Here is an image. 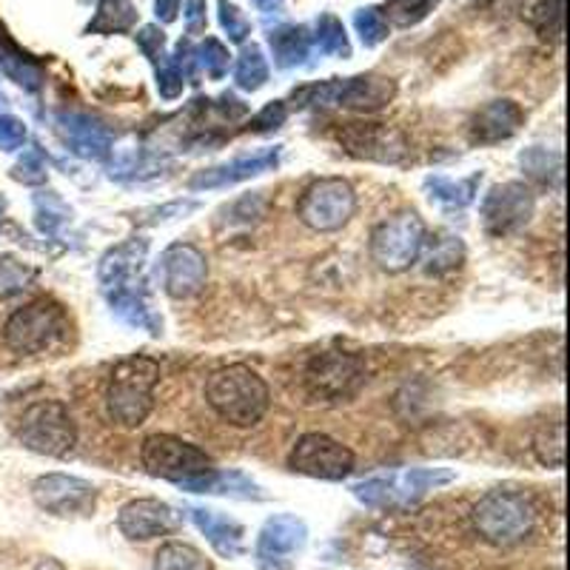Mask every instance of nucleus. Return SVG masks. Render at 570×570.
I'll return each instance as SVG.
<instances>
[{
	"instance_id": "41",
	"label": "nucleus",
	"mask_w": 570,
	"mask_h": 570,
	"mask_svg": "<svg viewBox=\"0 0 570 570\" xmlns=\"http://www.w3.org/2000/svg\"><path fill=\"white\" fill-rule=\"evenodd\" d=\"M183 86H186V75L180 71V66L175 60L163 58L157 63V91H160V98L177 100L183 95Z\"/></svg>"
},
{
	"instance_id": "27",
	"label": "nucleus",
	"mask_w": 570,
	"mask_h": 570,
	"mask_svg": "<svg viewBox=\"0 0 570 570\" xmlns=\"http://www.w3.org/2000/svg\"><path fill=\"white\" fill-rule=\"evenodd\" d=\"M272 43L274 63L279 69H292V66L305 63L308 52H312V35L305 27H279L268 35Z\"/></svg>"
},
{
	"instance_id": "13",
	"label": "nucleus",
	"mask_w": 570,
	"mask_h": 570,
	"mask_svg": "<svg viewBox=\"0 0 570 570\" xmlns=\"http://www.w3.org/2000/svg\"><path fill=\"white\" fill-rule=\"evenodd\" d=\"M533 212H537V191L528 183H499L482 200V228L491 237H508L522 232L533 220Z\"/></svg>"
},
{
	"instance_id": "12",
	"label": "nucleus",
	"mask_w": 570,
	"mask_h": 570,
	"mask_svg": "<svg viewBox=\"0 0 570 570\" xmlns=\"http://www.w3.org/2000/svg\"><path fill=\"white\" fill-rule=\"evenodd\" d=\"M140 462L151 476L171 482H186L214 468L212 456L203 448L191 445L175 434L146 436L140 445Z\"/></svg>"
},
{
	"instance_id": "48",
	"label": "nucleus",
	"mask_w": 570,
	"mask_h": 570,
	"mask_svg": "<svg viewBox=\"0 0 570 570\" xmlns=\"http://www.w3.org/2000/svg\"><path fill=\"white\" fill-rule=\"evenodd\" d=\"M180 7H183V0H155V14L163 20V23H171V20H177Z\"/></svg>"
},
{
	"instance_id": "40",
	"label": "nucleus",
	"mask_w": 570,
	"mask_h": 570,
	"mask_svg": "<svg viewBox=\"0 0 570 570\" xmlns=\"http://www.w3.org/2000/svg\"><path fill=\"white\" fill-rule=\"evenodd\" d=\"M46 175H49V171H46V160L43 155H40V149H29L27 155L14 163L12 169V180L23 183V186H43Z\"/></svg>"
},
{
	"instance_id": "19",
	"label": "nucleus",
	"mask_w": 570,
	"mask_h": 570,
	"mask_svg": "<svg viewBox=\"0 0 570 570\" xmlns=\"http://www.w3.org/2000/svg\"><path fill=\"white\" fill-rule=\"evenodd\" d=\"M180 525V517L171 505L160 499H131L117 513V528L131 542H149V539L166 537Z\"/></svg>"
},
{
	"instance_id": "47",
	"label": "nucleus",
	"mask_w": 570,
	"mask_h": 570,
	"mask_svg": "<svg viewBox=\"0 0 570 570\" xmlns=\"http://www.w3.org/2000/svg\"><path fill=\"white\" fill-rule=\"evenodd\" d=\"M217 109H220L223 117H228V120H237V117H243L248 111L246 104H240L237 98H232V95H223L220 104H217Z\"/></svg>"
},
{
	"instance_id": "45",
	"label": "nucleus",
	"mask_w": 570,
	"mask_h": 570,
	"mask_svg": "<svg viewBox=\"0 0 570 570\" xmlns=\"http://www.w3.org/2000/svg\"><path fill=\"white\" fill-rule=\"evenodd\" d=\"M285 117H288V106H285L283 100H274V104H268L266 109H263L257 117H254L252 129L254 131L279 129V126L285 124Z\"/></svg>"
},
{
	"instance_id": "28",
	"label": "nucleus",
	"mask_w": 570,
	"mask_h": 570,
	"mask_svg": "<svg viewBox=\"0 0 570 570\" xmlns=\"http://www.w3.org/2000/svg\"><path fill=\"white\" fill-rule=\"evenodd\" d=\"M533 456L544 468H564V422L562 416L557 420H542L533 431Z\"/></svg>"
},
{
	"instance_id": "8",
	"label": "nucleus",
	"mask_w": 570,
	"mask_h": 570,
	"mask_svg": "<svg viewBox=\"0 0 570 570\" xmlns=\"http://www.w3.org/2000/svg\"><path fill=\"white\" fill-rule=\"evenodd\" d=\"M396 83L383 75H356V78H331L325 83L305 86L294 91L297 109L303 106H340L351 111H380L394 100Z\"/></svg>"
},
{
	"instance_id": "44",
	"label": "nucleus",
	"mask_w": 570,
	"mask_h": 570,
	"mask_svg": "<svg viewBox=\"0 0 570 570\" xmlns=\"http://www.w3.org/2000/svg\"><path fill=\"white\" fill-rule=\"evenodd\" d=\"M137 46H140V52L151 60V63H160L166 55H163V46H166V35L160 32L157 27H142L137 32Z\"/></svg>"
},
{
	"instance_id": "38",
	"label": "nucleus",
	"mask_w": 570,
	"mask_h": 570,
	"mask_svg": "<svg viewBox=\"0 0 570 570\" xmlns=\"http://www.w3.org/2000/svg\"><path fill=\"white\" fill-rule=\"evenodd\" d=\"M562 0H542V3H537L531 12V23L533 29H537L542 38H551V40H559L562 38Z\"/></svg>"
},
{
	"instance_id": "5",
	"label": "nucleus",
	"mask_w": 570,
	"mask_h": 570,
	"mask_svg": "<svg viewBox=\"0 0 570 570\" xmlns=\"http://www.w3.org/2000/svg\"><path fill=\"white\" fill-rule=\"evenodd\" d=\"M71 320L58 299L40 297L27 303L3 325V343L20 356H35L52 351L69 340Z\"/></svg>"
},
{
	"instance_id": "6",
	"label": "nucleus",
	"mask_w": 570,
	"mask_h": 570,
	"mask_svg": "<svg viewBox=\"0 0 570 570\" xmlns=\"http://www.w3.org/2000/svg\"><path fill=\"white\" fill-rule=\"evenodd\" d=\"M368 383V365L360 354L348 351H323L308 360L303 371L305 394L312 402L340 405L351 402Z\"/></svg>"
},
{
	"instance_id": "35",
	"label": "nucleus",
	"mask_w": 570,
	"mask_h": 570,
	"mask_svg": "<svg viewBox=\"0 0 570 570\" xmlns=\"http://www.w3.org/2000/svg\"><path fill=\"white\" fill-rule=\"evenodd\" d=\"M69 206L55 191H40V195H35V223H38V228L46 237L60 234V228L69 223Z\"/></svg>"
},
{
	"instance_id": "30",
	"label": "nucleus",
	"mask_w": 570,
	"mask_h": 570,
	"mask_svg": "<svg viewBox=\"0 0 570 570\" xmlns=\"http://www.w3.org/2000/svg\"><path fill=\"white\" fill-rule=\"evenodd\" d=\"M465 263V246L454 234H436L434 243L428 246L425 254V272L440 277V274L456 272Z\"/></svg>"
},
{
	"instance_id": "20",
	"label": "nucleus",
	"mask_w": 570,
	"mask_h": 570,
	"mask_svg": "<svg viewBox=\"0 0 570 570\" xmlns=\"http://www.w3.org/2000/svg\"><path fill=\"white\" fill-rule=\"evenodd\" d=\"M58 124L71 155L83 157V160H106L111 155V146H115L111 131L95 117L80 115V111H63Z\"/></svg>"
},
{
	"instance_id": "10",
	"label": "nucleus",
	"mask_w": 570,
	"mask_h": 570,
	"mask_svg": "<svg viewBox=\"0 0 570 570\" xmlns=\"http://www.w3.org/2000/svg\"><path fill=\"white\" fill-rule=\"evenodd\" d=\"M425 248V223L420 214L400 212L371 232V259L389 274L409 272Z\"/></svg>"
},
{
	"instance_id": "39",
	"label": "nucleus",
	"mask_w": 570,
	"mask_h": 570,
	"mask_svg": "<svg viewBox=\"0 0 570 570\" xmlns=\"http://www.w3.org/2000/svg\"><path fill=\"white\" fill-rule=\"evenodd\" d=\"M354 27L365 46H376L389 38V18H385L383 9H376V7L360 9V12L354 14Z\"/></svg>"
},
{
	"instance_id": "33",
	"label": "nucleus",
	"mask_w": 570,
	"mask_h": 570,
	"mask_svg": "<svg viewBox=\"0 0 570 570\" xmlns=\"http://www.w3.org/2000/svg\"><path fill=\"white\" fill-rule=\"evenodd\" d=\"M35 279H38V268L35 266L12 257V254L0 257V299L18 297V294L29 292Z\"/></svg>"
},
{
	"instance_id": "31",
	"label": "nucleus",
	"mask_w": 570,
	"mask_h": 570,
	"mask_svg": "<svg viewBox=\"0 0 570 570\" xmlns=\"http://www.w3.org/2000/svg\"><path fill=\"white\" fill-rule=\"evenodd\" d=\"M137 9L131 0H100L98 14L89 23V32L95 35H120L135 27Z\"/></svg>"
},
{
	"instance_id": "15",
	"label": "nucleus",
	"mask_w": 570,
	"mask_h": 570,
	"mask_svg": "<svg viewBox=\"0 0 570 570\" xmlns=\"http://www.w3.org/2000/svg\"><path fill=\"white\" fill-rule=\"evenodd\" d=\"M308 544V525L294 513H277L263 525L257 544H254V559L259 570H294V559L305 551Z\"/></svg>"
},
{
	"instance_id": "26",
	"label": "nucleus",
	"mask_w": 570,
	"mask_h": 570,
	"mask_svg": "<svg viewBox=\"0 0 570 570\" xmlns=\"http://www.w3.org/2000/svg\"><path fill=\"white\" fill-rule=\"evenodd\" d=\"M480 183H482V171L465 177V180H451V177L434 175V177H428L425 188H428V195H431V200L440 203L442 208H448V212H462V208H468L473 200H476V188H480Z\"/></svg>"
},
{
	"instance_id": "37",
	"label": "nucleus",
	"mask_w": 570,
	"mask_h": 570,
	"mask_svg": "<svg viewBox=\"0 0 570 570\" xmlns=\"http://www.w3.org/2000/svg\"><path fill=\"white\" fill-rule=\"evenodd\" d=\"M195 63L200 66L212 80H223L226 78L228 63H232V55H228V49L217 38H206L195 49Z\"/></svg>"
},
{
	"instance_id": "49",
	"label": "nucleus",
	"mask_w": 570,
	"mask_h": 570,
	"mask_svg": "<svg viewBox=\"0 0 570 570\" xmlns=\"http://www.w3.org/2000/svg\"><path fill=\"white\" fill-rule=\"evenodd\" d=\"M254 3H257L259 12H277L283 7V0H254Z\"/></svg>"
},
{
	"instance_id": "7",
	"label": "nucleus",
	"mask_w": 570,
	"mask_h": 570,
	"mask_svg": "<svg viewBox=\"0 0 570 570\" xmlns=\"http://www.w3.org/2000/svg\"><path fill=\"white\" fill-rule=\"evenodd\" d=\"M456 473L451 468H405L371 476L351 488L363 505L368 508H409L420 502L428 491L454 482Z\"/></svg>"
},
{
	"instance_id": "17",
	"label": "nucleus",
	"mask_w": 570,
	"mask_h": 570,
	"mask_svg": "<svg viewBox=\"0 0 570 570\" xmlns=\"http://www.w3.org/2000/svg\"><path fill=\"white\" fill-rule=\"evenodd\" d=\"M32 497L38 508L52 517H86L95 511V502H98L95 485L69 473H46L35 480Z\"/></svg>"
},
{
	"instance_id": "23",
	"label": "nucleus",
	"mask_w": 570,
	"mask_h": 570,
	"mask_svg": "<svg viewBox=\"0 0 570 570\" xmlns=\"http://www.w3.org/2000/svg\"><path fill=\"white\" fill-rule=\"evenodd\" d=\"M188 519L195 522L197 531L208 539V544L223 559H237L246 553V528L237 519L226 517L220 511H212V508H191Z\"/></svg>"
},
{
	"instance_id": "21",
	"label": "nucleus",
	"mask_w": 570,
	"mask_h": 570,
	"mask_svg": "<svg viewBox=\"0 0 570 570\" xmlns=\"http://www.w3.org/2000/svg\"><path fill=\"white\" fill-rule=\"evenodd\" d=\"M522 124H525V111L519 109V104H513V100H491L471 117L468 137H471V142H480V146H493V142L511 140L522 129Z\"/></svg>"
},
{
	"instance_id": "1",
	"label": "nucleus",
	"mask_w": 570,
	"mask_h": 570,
	"mask_svg": "<svg viewBox=\"0 0 570 570\" xmlns=\"http://www.w3.org/2000/svg\"><path fill=\"white\" fill-rule=\"evenodd\" d=\"M146 254H149V240H142V237L109 248L100 257L98 279L100 292L111 305V314H117L131 328L149 331L157 337V334H163V320L151 308L149 288H146V277H142Z\"/></svg>"
},
{
	"instance_id": "11",
	"label": "nucleus",
	"mask_w": 570,
	"mask_h": 570,
	"mask_svg": "<svg viewBox=\"0 0 570 570\" xmlns=\"http://www.w3.org/2000/svg\"><path fill=\"white\" fill-rule=\"evenodd\" d=\"M354 186L343 177H320L305 188L297 203V217L312 232H340L354 217Z\"/></svg>"
},
{
	"instance_id": "18",
	"label": "nucleus",
	"mask_w": 570,
	"mask_h": 570,
	"mask_svg": "<svg viewBox=\"0 0 570 570\" xmlns=\"http://www.w3.org/2000/svg\"><path fill=\"white\" fill-rule=\"evenodd\" d=\"M160 277L166 294L175 299H188L203 292L208 277V259L191 243H175L163 252Z\"/></svg>"
},
{
	"instance_id": "50",
	"label": "nucleus",
	"mask_w": 570,
	"mask_h": 570,
	"mask_svg": "<svg viewBox=\"0 0 570 570\" xmlns=\"http://www.w3.org/2000/svg\"><path fill=\"white\" fill-rule=\"evenodd\" d=\"M3 208H7V200H3V197H0V214H3Z\"/></svg>"
},
{
	"instance_id": "43",
	"label": "nucleus",
	"mask_w": 570,
	"mask_h": 570,
	"mask_svg": "<svg viewBox=\"0 0 570 570\" xmlns=\"http://www.w3.org/2000/svg\"><path fill=\"white\" fill-rule=\"evenodd\" d=\"M220 23L228 32V40H234V43H243L248 38V32H252V27H248V20L240 14V9L228 3V0H220Z\"/></svg>"
},
{
	"instance_id": "32",
	"label": "nucleus",
	"mask_w": 570,
	"mask_h": 570,
	"mask_svg": "<svg viewBox=\"0 0 570 570\" xmlns=\"http://www.w3.org/2000/svg\"><path fill=\"white\" fill-rule=\"evenodd\" d=\"M155 570H214V564L195 544L166 542L155 553Z\"/></svg>"
},
{
	"instance_id": "42",
	"label": "nucleus",
	"mask_w": 570,
	"mask_h": 570,
	"mask_svg": "<svg viewBox=\"0 0 570 570\" xmlns=\"http://www.w3.org/2000/svg\"><path fill=\"white\" fill-rule=\"evenodd\" d=\"M27 142V124L14 115H0V151H18Z\"/></svg>"
},
{
	"instance_id": "36",
	"label": "nucleus",
	"mask_w": 570,
	"mask_h": 570,
	"mask_svg": "<svg viewBox=\"0 0 570 570\" xmlns=\"http://www.w3.org/2000/svg\"><path fill=\"white\" fill-rule=\"evenodd\" d=\"M314 43L320 46V52L323 55H340V58H348L351 55L348 35H345V27L334 18V14H323V18L317 20Z\"/></svg>"
},
{
	"instance_id": "9",
	"label": "nucleus",
	"mask_w": 570,
	"mask_h": 570,
	"mask_svg": "<svg viewBox=\"0 0 570 570\" xmlns=\"http://www.w3.org/2000/svg\"><path fill=\"white\" fill-rule=\"evenodd\" d=\"M18 440L35 454L66 456L78 442V428L63 402L40 400L20 414Z\"/></svg>"
},
{
	"instance_id": "25",
	"label": "nucleus",
	"mask_w": 570,
	"mask_h": 570,
	"mask_svg": "<svg viewBox=\"0 0 570 570\" xmlns=\"http://www.w3.org/2000/svg\"><path fill=\"white\" fill-rule=\"evenodd\" d=\"M0 69L29 91H38L43 86V66L32 55L23 52L18 43H12L3 32H0Z\"/></svg>"
},
{
	"instance_id": "4",
	"label": "nucleus",
	"mask_w": 570,
	"mask_h": 570,
	"mask_svg": "<svg viewBox=\"0 0 570 570\" xmlns=\"http://www.w3.org/2000/svg\"><path fill=\"white\" fill-rule=\"evenodd\" d=\"M473 528L493 548H513L525 542L537 528V505L525 493L493 488L473 505Z\"/></svg>"
},
{
	"instance_id": "24",
	"label": "nucleus",
	"mask_w": 570,
	"mask_h": 570,
	"mask_svg": "<svg viewBox=\"0 0 570 570\" xmlns=\"http://www.w3.org/2000/svg\"><path fill=\"white\" fill-rule=\"evenodd\" d=\"M188 493H220L234 499H266L254 480H248L243 471H206L200 476H191L186 482H177Z\"/></svg>"
},
{
	"instance_id": "29",
	"label": "nucleus",
	"mask_w": 570,
	"mask_h": 570,
	"mask_svg": "<svg viewBox=\"0 0 570 570\" xmlns=\"http://www.w3.org/2000/svg\"><path fill=\"white\" fill-rule=\"evenodd\" d=\"M522 169L528 171L533 183L548 188H559L562 183V155L551 149H542V146H531L519 155Z\"/></svg>"
},
{
	"instance_id": "3",
	"label": "nucleus",
	"mask_w": 570,
	"mask_h": 570,
	"mask_svg": "<svg viewBox=\"0 0 570 570\" xmlns=\"http://www.w3.org/2000/svg\"><path fill=\"white\" fill-rule=\"evenodd\" d=\"M206 400L212 411L228 425L252 428L257 425L268 411V394L266 380L248 365H226L217 368L206 383Z\"/></svg>"
},
{
	"instance_id": "16",
	"label": "nucleus",
	"mask_w": 570,
	"mask_h": 570,
	"mask_svg": "<svg viewBox=\"0 0 570 570\" xmlns=\"http://www.w3.org/2000/svg\"><path fill=\"white\" fill-rule=\"evenodd\" d=\"M337 140L351 157L374 163H402L409 157V137L389 124H345L337 131Z\"/></svg>"
},
{
	"instance_id": "46",
	"label": "nucleus",
	"mask_w": 570,
	"mask_h": 570,
	"mask_svg": "<svg viewBox=\"0 0 570 570\" xmlns=\"http://www.w3.org/2000/svg\"><path fill=\"white\" fill-rule=\"evenodd\" d=\"M188 35H200L206 29V0H188L186 3Z\"/></svg>"
},
{
	"instance_id": "14",
	"label": "nucleus",
	"mask_w": 570,
	"mask_h": 570,
	"mask_svg": "<svg viewBox=\"0 0 570 570\" xmlns=\"http://www.w3.org/2000/svg\"><path fill=\"white\" fill-rule=\"evenodd\" d=\"M288 468L312 480L340 482L354 471V451L328 434H303L288 454Z\"/></svg>"
},
{
	"instance_id": "22",
	"label": "nucleus",
	"mask_w": 570,
	"mask_h": 570,
	"mask_svg": "<svg viewBox=\"0 0 570 570\" xmlns=\"http://www.w3.org/2000/svg\"><path fill=\"white\" fill-rule=\"evenodd\" d=\"M277 166H279V146H274V149L240 157V160L226 163V166H214V169L197 171V175L188 180V188H191V191H200V188L234 186V183L252 180V177L277 169Z\"/></svg>"
},
{
	"instance_id": "34",
	"label": "nucleus",
	"mask_w": 570,
	"mask_h": 570,
	"mask_svg": "<svg viewBox=\"0 0 570 570\" xmlns=\"http://www.w3.org/2000/svg\"><path fill=\"white\" fill-rule=\"evenodd\" d=\"M234 80L243 91H257L268 83V60L263 58L259 46H246L234 66Z\"/></svg>"
},
{
	"instance_id": "2",
	"label": "nucleus",
	"mask_w": 570,
	"mask_h": 570,
	"mask_svg": "<svg viewBox=\"0 0 570 570\" xmlns=\"http://www.w3.org/2000/svg\"><path fill=\"white\" fill-rule=\"evenodd\" d=\"M160 363L149 354H131L115 365L106 385V414L120 428H137L155 409Z\"/></svg>"
}]
</instances>
